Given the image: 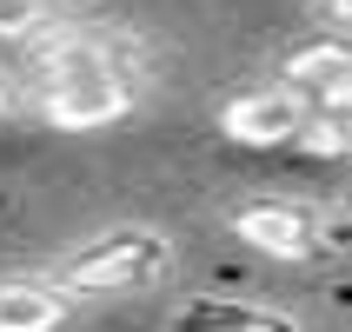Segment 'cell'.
Listing matches in <instances>:
<instances>
[{
  "mask_svg": "<svg viewBox=\"0 0 352 332\" xmlns=\"http://www.w3.org/2000/svg\"><path fill=\"white\" fill-rule=\"evenodd\" d=\"M173 279V239L160 226H107V233L80 239L74 253H60L54 266V286L60 299H133V293H153Z\"/></svg>",
  "mask_w": 352,
  "mask_h": 332,
  "instance_id": "cell-1",
  "label": "cell"
},
{
  "mask_svg": "<svg viewBox=\"0 0 352 332\" xmlns=\"http://www.w3.org/2000/svg\"><path fill=\"white\" fill-rule=\"evenodd\" d=\"M133 67L120 47L107 40H67L54 60H47V120L60 133H94V126H113L126 107H133Z\"/></svg>",
  "mask_w": 352,
  "mask_h": 332,
  "instance_id": "cell-2",
  "label": "cell"
},
{
  "mask_svg": "<svg viewBox=\"0 0 352 332\" xmlns=\"http://www.w3.org/2000/svg\"><path fill=\"white\" fill-rule=\"evenodd\" d=\"M226 226H233V239H246V246L266 253V259H313L319 246H326V219H319V206L286 199V193L239 199L233 213H226Z\"/></svg>",
  "mask_w": 352,
  "mask_h": 332,
  "instance_id": "cell-3",
  "label": "cell"
},
{
  "mask_svg": "<svg viewBox=\"0 0 352 332\" xmlns=\"http://www.w3.org/2000/svg\"><path fill=\"white\" fill-rule=\"evenodd\" d=\"M346 80H352V47L346 34H313V40H299L293 54L279 60V80L273 87H286V93L306 107H346Z\"/></svg>",
  "mask_w": 352,
  "mask_h": 332,
  "instance_id": "cell-4",
  "label": "cell"
},
{
  "mask_svg": "<svg viewBox=\"0 0 352 332\" xmlns=\"http://www.w3.org/2000/svg\"><path fill=\"white\" fill-rule=\"evenodd\" d=\"M299 120H306V107L286 87H253V93H233L219 107V133L233 146H293Z\"/></svg>",
  "mask_w": 352,
  "mask_h": 332,
  "instance_id": "cell-5",
  "label": "cell"
},
{
  "mask_svg": "<svg viewBox=\"0 0 352 332\" xmlns=\"http://www.w3.org/2000/svg\"><path fill=\"white\" fill-rule=\"evenodd\" d=\"M173 332H299V319L253 299H186L173 313Z\"/></svg>",
  "mask_w": 352,
  "mask_h": 332,
  "instance_id": "cell-6",
  "label": "cell"
},
{
  "mask_svg": "<svg viewBox=\"0 0 352 332\" xmlns=\"http://www.w3.org/2000/svg\"><path fill=\"white\" fill-rule=\"evenodd\" d=\"M67 299L47 279H0V332H60Z\"/></svg>",
  "mask_w": 352,
  "mask_h": 332,
  "instance_id": "cell-7",
  "label": "cell"
},
{
  "mask_svg": "<svg viewBox=\"0 0 352 332\" xmlns=\"http://www.w3.org/2000/svg\"><path fill=\"white\" fill-rule=\"evenodd\" d=\"M299 146H306V153H346V146H352V140H346V107H319V113H306V120H299Z\"/></svg>",
  "mask_w": 352,
  "mask_h": 332,
  "instance_id": "cell-8",
  "label": "cell"
},
{
  "mask_svg": "<svg viewBox=\"0 0 352 332\" xmlns=\"http://www.w3.org/2000/svg\"><path fill=\"white\" fill-rule=\"evenodd\" d=\"M40 14H47V0H0V40H20L34 34Z\"/></svg>",
  "mask_w": 352,
  "mask_h": 332,
  "instance_id": "cell-9",
  "label": "cell"
},
{
  "mask_svg": "<svg viewBox=\"0 0 352 332\" xmlns=\"http://www.w3.org/2000/svg\"><path fill=\"white\" fill-rule=\"evenodd\" d=\"M319 7V20L333 27V34H346V20H352V0H313Z\"/></svg>",
  "mask_w": 352,
  "mask_h": 332,
  "instance_id": "cell-10",
  "label": "cell"
},
{
  "mask_svg": "<svg viewBox=\"0 0 352 332\" xmlns=\"http://www.w3.org/2000/svg\"><path fill=\"white\" fill-rule=\"evenodd\" d=\"M0 113H7V87H0Z\"/></svg>",
  "mask_w": 352,
  "mask_h": 332,
  "instance_id": "cell-11",
  "label": "cell"
}]
</instances>
